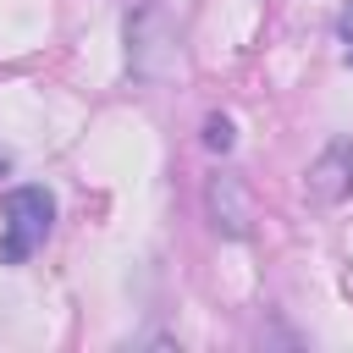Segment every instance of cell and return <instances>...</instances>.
Wrapping results in <instances>:
<instances>
[{
    "mask_svg": "<svg viewBox=\"0 0 353 353\" xmlns=\"http://www.w3.org/2000/svg\"><path fill=\"white\" fill-rule=\"evenodd\" d=\"M55 221V199L44 188H11L0 204V265H22L33 248H44Z\"/></svg>",
    "mask_w": 353,
    "mask_h": 353,
    "instance_id": "cell-1",
    "label": "cell"
},
{
    "mask_svg": "<svg viewBox=\"0 0 353 353\" xmlns=\"http://www.w3.org/2000/svg\"><path fill=\"white\" fill-rule=\"evenodd\" d=\"M309 193H314L320 204H336V199L353 193V143H347V138H336V143L309 165Z\"/></svg>",
    "mask_w": 353,
    "mask_h": 353,
    "instance_id": "cell-2",
    "label": "cell"
},
{
    "mask_svg": "<svg viewBox=\"0 0 353 353\" xmlns=\"http://www.w3.org/2000/svg\"><path fill=\"white\" fill-rule=\"evenodd\" d=\"M210 215H215V226L226 237H243L248 232V193H243L237 176H215L210 182Z\"/></svg>",
    "mask_w": 353,
    "mask_h": 353,
    "instance_id": "cell-3",
    "label": "cell"
},
{
    "mask_svg": "<svg viewBox=\"0 0 353 353\" xmlns=\"http://www.w3.org/2000/svg\"><path fill=\"white\" fill-rule=\"evenodd\" d=\"M204 143L226 154V149H232V121H226V116H210V121H204Z\"/></svg>",
    "mask_w": 353,
    "mask_h": 353,
    "instance_id": "cell-4",
    "label": "cell"
},
{
    "mask_svg": "<svg viewBox=\"0 0 353 353\" xmlns=\"http://www.w3.org/2000/svg\"><path fill=\"white\" fill-rule=\"evenodd\" d=\"M0 171H6V154H0Z\"/></svg>",
    "mask_w": 353,
    "mask_h": 353,
    "instance_id": "cell-5",
    "label": "cell"
}]
</instances>
